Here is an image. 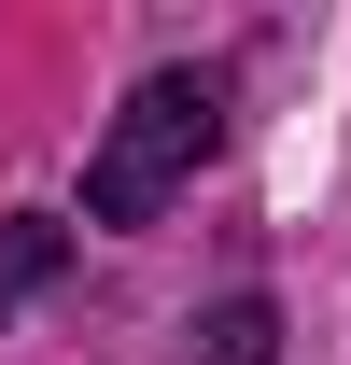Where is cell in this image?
<instances>
[{
    "label": "cell",
    "mask_w": 351,
    "mask_h": 365,
    "mask_svg": "<svg viewBox=\"0 0 351 365\" xmlns=\"http://www.w3.org/2000/svg\"><path fill=\"white\" fill-rule=\"evenodd\" d=\"M211 140H225V85L211 71H155L113 113V140L85 155V225H155L183 182L211 169Z\"/></svg>",
    "instance_id": "6da1fadb"
},
{
    "label": "cell",
    "mask_w": 351,
    "mask_h": 365,
    "mask_svg": "<svg viewBox=\"0 0 351 365\" xmlns=\"http://www.w3.org/2000/svg\"><path fill=\"white\" fill-rule=\"evenodd\" d=\"M197 365H281V309H267V295H225V309L197 323Z\"/></svg>",
    "instance_id": "7a4b0ae2"
},
{
    "label": "cell",
    "mask_w": 351,
    "mask_h": 365,
    "mask_svg": "<svg viewBox=\"0 0 351 365\" xmlns=\"http://www.w3.org/2000/svg\"><path fill=\"white\" fill-rule=\"evenodd\" d=\"M56 253H71V225H56V211H14V225H0V309H14L29 281H56Z\"/></svg>",
    "instance_id": "3957f363"
}]
</instances>
